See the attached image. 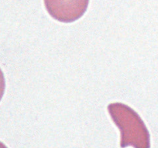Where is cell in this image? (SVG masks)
<instances>
[{
	"label": "cell",
	"mask_w": 158,
	"mask_h": 148,
	"mask_svg": "<svg viewBox=\"0 0 158 148\" xmlns=\"http://www.w3.org/2000/svg\"><path fill=\"white\" fill-rule=\"evenodd\" d=\"M108 110L121 133L120 146L126 148H150L149 131L139 114L131 107L121 103H111Z\"/></svg>",
	"instance_id": "1"
},
{
	"label": "cell",
	"mask_w": 158,
	"mask_h": 148,
	"mask_svg": "<svg viewBox=\"0 0 158 148\" xmlns=\"http://www.w3.org/2000/svg\"><path fill=\"white\" fill-rule=\"evenodd\" d=\"M89 0H44L48 13L61 22H73L87 10Z\"/></svg>",
	"instance_id": "2"
},
{
	"label": "cell",
	"mask_w": 158,
	"mask_h": 148,
	"mask_svg": "<svg viewBox=\"0 0 158 148\" xmlns=\"http://www.w3.org/2000/svg\"><path fill=\"white\" fill-rule=\"evenodd\" d=\"M6 88V81L5 77H4V74L2 72V69H0V100L2 99L3 96L4 92H5Z\"/></svg>",
	"instance_id": "3"
},
{
	"label": "cell",
	"mask_w": 158,
	"mask_h": 148,
	"mask_svg": "<svg viewBox=\"0 0 158 148\" xmlns=\"http://www.w3.org/2000/svg\"><path fill=\"white\" fill-rule=\"evenodd\" d=\"M0 148H7V146L4 144L2 142H0Z\"/></svg>",
	"instance_id": "4"
}]
</instances>
